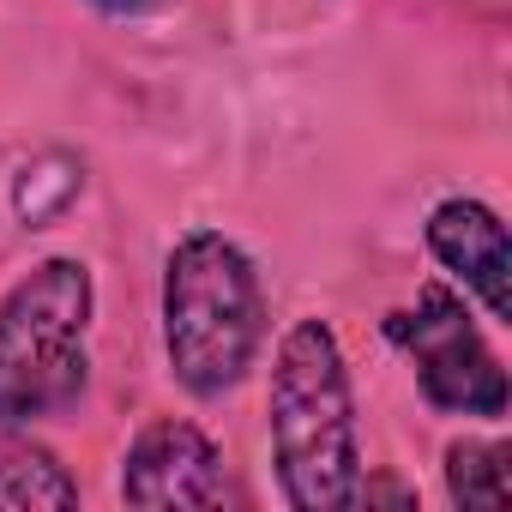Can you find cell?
<instances>
[{"mask_svg":"<svg viewBox=\"0 0 512 512\" xmlns=\"http://www.w3.org/2000/svg\"><path fill=\"white\" fill-rule=\"evenodd\" d=\"M272 452L290 506L338 512L362 494V452H356V410L338 338L320 320H302L278 344L272 368Z\"/></svg>","mask_w":512,"mask_h":512,"instance_id":"1","label":"cell"},{"mask_svg":"<svg viewBox=\"0 0 512 512\" xmlns=\"http://www.w3.org/2000/svg\"><path fill=\"white\" fill-rule=\"evenodd\" d=\"M163 344L187 392L211 398L235 386L266 344V296L253 260L217 229L175 241L163 272Z\"/></svg>","mask_w":512,"mask_h":512,"instance_id":"2","label":"cell"},{"mask_svg":"<svg viewBox=\"0 0 512 512\" xmlns=\"http://www.w3.org/2000/svg\"><path fill=\"white\" fill-rule=\"evenodd\" d=\"M91 272L79 260L37 266L0 302V422H37L85 392Z\"/></svg>","mask_w":512,"mask_h":512,"instance_id":"3","label":"cell"},{"mask_svg":"<svg viewBox=\"0 0 512 512\" xmlns=\"http://www.w3.org/2000/svg\"><path fill=\"white\" fill-rule=\"evenodd\" d=\"M386 338L410 350V362L422 374V392L440 410L506 416V368L494 362V350L482 344L470 308L446 284H428L416 296V308L386 314Z\"/></svg>","mask_w":512,"mask_h":512,"instance_id":"4","label":"cell"},{"mask_svg":"<svg viewBox=\"0 0 512 512\" xmlns=\"http://www.w3.org/2000/svg\"><path fill=\"white\" fill-rule=\"evenodd\" d=\"M127 506H223V458L193 422H157L121 470Z\"/></svg>","mask_w":512,"mask_h":512,"instance_id":"5","label":"cell"},{"mask_svg":"<svg viewBox=\"0 0 512 512\" xmlns=\"http://www.w3.org/2000/svg\"><path fill=\"white\" fill-rule=\"evenodd\" d=\"M428 247H434V260H440L446 272H458V278L482 296V308H488L494 320L512 314V290H506V229H500V217H494L488 205H476V199H446V205H434V217H428Z\"/></svg>","mask_w":512,"mask_h":512,"instance_id":"6","label":"cell"},{"mask_svg":"<svg viewBox=\"0 0 512 512\" xmlns=\"http://www.w3.org/2000/svg\"><path fill=\"white\" fill-rule=\"evenodd\" d=\"M73 500H79V488L43 446H25V440L0 446V506L25 512V506H73Z\"/></svg>","mask_w":512,"mask_h":512,"instance_id":"7","label":"cell"},{"mask_svg":"<svg viewBox=\"0 0 512 512\" xmlns=\"http://www.w3.org/2000/svg\"><path fill=\"white\" fill-rule=\"evenodd\" d=\"M446 488L458 506H506V446H452L446 452Z\"/></svg>","mask_w":512,"mask_h":512,"instance_id":"8","label":"cell"},{"mask_svg":"<svg viewBox=\"0 0 512 512\" xmlns=\"http://www.w3.org/2000/svg\"><path fill=\"white\" fill-rule=\"evenodd\" d=\"M103 13H145V7H163V0H97Z\"/></svg>","mask_w":512,"mask_h":512,"instance_id":"9","label":"cell"}]
</instances>
